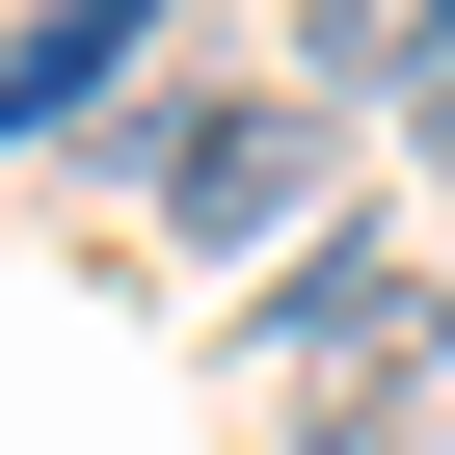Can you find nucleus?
Here are the masks:
<instances>
[{"label":"nucleus","mask_w":455,"mask_h":455,"mask_svg":"<svg viewBox=\"0 0 455 455\" xmlns=\"http://www.w3.org/2000/svg\"><path fill=\"white\" fill-rule=\"evenodd\" d=\"M428 322H455L428 268H375V242H295V268H268V322H242V402H295V428H348V402H375V375H402Z\"/></svg>","instance_id":"obj_2"},{"label":"nucleus","mask_w":455,"mask_h":455,"mask_svg":"<svg viewBox=\"0 0 455 455\" xmlns=\"http://www.w3.org/2000/svg\"><path fill=\"white\" fill-rule=\"evenodd\" d=\"M134 54H161V0H28V54H0V134H81V108H134Z\"/></svg>","instance_id":"obj_3"},{"label":"nucleus","mask_w":455,"mask_h":455,"mask_svg":"<svg viewBox=\"0 0 455 455\" xmlns=\"http://www.w3.org/2000/svg\"><path fill=\"white\" fill-rule=\"evenodd\" d=\"M402 134H428V188H455V54H428V108H402Z\"/></svg>","instance_id":"obj_5"},{"label":"nucleus","mask_w":455,"mask_h":455,"mask_svg":"<svg viewBox=\"0 0 455 455\" xmlns=\"http://www.w3.org/2000/svg\"><path fill=\"white\" fill-rule=\"evenodd\" d=\"M134 214L214 242V268H242V242H322V81H214V108H161V134H134Z\"/></svg>","instance_id":"obj_1"},{"label":"nucleus","mask_w":455,"mask_h":455,"mask_svg":"<svg viewBox=\"0 0 455 455\" xmlns=\"http://www.w3.org/2000/svg\"><path fill=\"white\" fill-rule=\"evenodd\" d=\"M428 54H455V0H322V28H295L322 108H428Z\"/></svg>","instance_id":"obj_4"}]
</instances>
